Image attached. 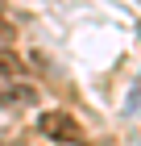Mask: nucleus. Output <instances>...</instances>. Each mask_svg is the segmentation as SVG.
I'll use <instances>...</instances> for the list:
<instances>
[{
  "mask_svg": "<svg viewBox=\"0 0 141 146\" xmlns=\"http://www.w3.org/2000/svg\"><path fill=\"white\" fill-rule=\"evenodd\" d=\"M37 129L46 138H54V142H66V146H83V125L79 117H71L66 109H50L37 117Z\"/></svg>",
  "mask_w": 141,
  "mask_h": 146,
  "instance_id": "nucleus-1",
  "label": "nucleus"
},
{
  "mask_svg": "<svg viewBox=\"0 0 141 146\" xmlns=\"http://www.w3.org/2000/svg\"><path fill=\"white\" fill-rule=\"evenodd\" d=\"M37 100V92L25 88V84H12V88H0V104L9 109V104H33Z\"/></svg>",
  "mask_w": 141,
  "mask_h": 146,
  "instance_id": "nucleus-2",
  "label": "nucleus"
},
{
  "mask_svg": "<svg viewBox=\"0 0 141 146\" xmlns=\"http://www.w3.org/2000/svg\"><path fill=\"white\" fill-rule=\"evenodd\" d=\"M12 75H21V58L9 46H0V79H12Z\"/></svg>",
  "mask_w": 141,
  "mask_h": 146,
  "instance_id": "nucleus-3",
  "label": "nucleus"
},
{
  "mask_svg": "<svg viewBox=\"0 0 141 146\" xmlns=\"http://www.w3.org/2000/svg\"><path fill=\"white\" fill-rule=\"evenodd\" d=\"M9 38H12V21L0 13V42H9Z\"/></svg>",
  "mask_w": 141,
  "mask_h": 146,
  "instance_id": "nucleus-4",
  "label": "nucleus"
},
{
  "mask_svg": "<svg viewBox=\"0 0 141 146\" xmlns=\"http://www.w3.org/2000/svg\"><path fill=\"white\" fill-rule=\"evenodd\" d=\"M137 104H141V84H137V92H133V100H129V113L137 109Z\"/></svg>",
  "mask_w": 141,
  "mask_h": 146,
  "instance_id": "nucleus-5",
  "label": "nucleus"
}]
</instances>
